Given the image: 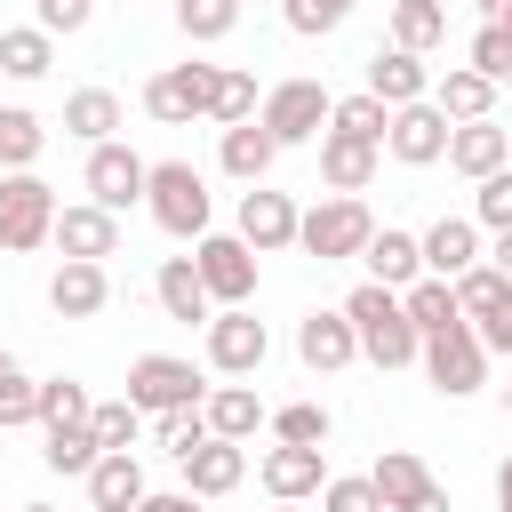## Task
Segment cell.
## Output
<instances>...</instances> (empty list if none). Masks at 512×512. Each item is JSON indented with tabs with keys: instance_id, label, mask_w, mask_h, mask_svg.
I'll use <instances>...</instances> for the list:
<instances>
[{
	"instance_id": "cell-1",
	"label": "cell",
	"mask_w": 512,
	"mask_h": 512,
	"mask_svg": "<svg viewBox=\"0 0 512 512\" xmlns=\"http://www.w3.org/2000/svg\"><path fill=\"white\" fill-rule=\"evenodd\" d=\"M344 320H352V336H360V352H368L376 368H408V360L424 352V336H416L408 312H400V288L360 280V288L344 296Z\"/></svg>"
},
{
	"instance_id": "cell-2",
	"label": "cell",
	"mask_w": 512,
	"mask_h": 512,
	"mask_svg": "<svg viewBox=\"0 0 512 512\" xmlns=\"http://www.w3.org/2000/svg\"><path fill=\"white\" fill-rule=\"evenodd\" d=\"M144 208H152V224H160L168 240H200V232H208V176H200L192 160H152Z\"/></svg>"
},
{
	"instance_id": "cell-3",
	"label": "cell",
	"mask_w": 512,
	"mask_h": 512,
	"mask_svg": "<svg viewBox=\"0 0 512 512\" xmlns=\"http://www.w3.org/2000/svg\"><path fill=\"white\" fill-rule=\"evenodd\" d=\"M368 232H376V216H368L360 200H344V192H328L320 208H304V216H296V248H304V256H320V264L360 256V248H368Z\"/></svg>"
},
{
	"instance_id": "cell-4",
	"label": "cell",
	"mask_w": 512,
	"mask_h": 512,
	"mask_svg": "<svg viewBox=\"0 0 512 512\" xmlns=\"http://www.w3.org/2000/svg\"><path fill=\"white\" fill-rule=\"evenodd\" d=\"M200 400H208V376H200L192 360H176V352H144V360H128V408L168 416V408H200Z\"/></svg>"
},
{
	"instance_id": "cell-5",
	"label": "cell",
	"mask_w": 512,
	"mask_h": 512,
	"mask_svg": "<svg viewBox=\"0 0 512 512\" xmlns=\"http://www.w3.org/2000/svg\"><path fill=\"white\" fill-rule=\"evenodd\" d=\"M192 272H200V288H208L216 312L256 296V248H248L240 232H200V240H192Z\"/></svg>"
},
{
	"instance_id": "cell-6",
	"label": "cell",
	"mask_w": 512,
	"mask_h": 512,
	"mask_svg": "<svg viewBox=\"0 0 512 512\" xmlns=\"http://www.w3.org/2000/svg\"><path fill=\"white\" fill-rule=\"evenodd\" d=\"M424 376H432V392L440 400H472L480 384H488V344L472 336V320L464 328H440V336H424Z\"/></svg>"
},
{
	"instance_id": "cell-7",
	"label": "cell",
	"mask_w": 512,
	"mask_h": 512,
	"mask_svg": "<svg viewBox=\"0 0 512 512\" xmlns=\"http://www.w3.org/2000/svg\"><path fill=\"white\" fill-rule=\"evenodd\" d=\"M48 224H56V192L32 168L0 176V248L8 256H32V248H48Z\"/></svg>"
},
{
	"instance_id": "cell-8",
	"label": "cell",
	"mask_w": 512,
	"mask_h": 512,
	"mask_svg": "<svg viewBox=\"0 0 512 512\" xmlns=\"http://www.w3.org/2000/svg\"><path fill=\"white\" fill-rule=\"evenodd\" d=\"M328 88L320 80H280V88H264V104H256V120H264V136L288 152V144H312L320 128H328Z\"/></svg>"
},
{
	"instance_id": "cell-9",
	"label": "cell",
	"mask_w": 512,
	"mask_h": 512,
	"mask_svg": "<svg viewBox=\"0 0 512 512\" xmlns=\"http://www.w3.org/2000/svg\"><path fill=\"white\" fill-rule=\"evenodd\" d=\"M208 88H216V64H168L144 80V112L160 128H192V120H208Z\"/></svg>"
},
{
	"instance_id": "cell-10",
	"label": "cell",
	"mask_w": 512,
	"mask_h": 512,
	"mask_svg": "<svg viewBox=\"0 0 512 512\" xmlns=\"http://www.w3.org/2000/svg\"><path fill=\"white\" fill-rule=\"evenodd\" d=\"M264 352H272V336H264V320H256L248 304H224V312L208 320V368H216V376H256Z\"/></svg>"
},
{
	"instance_id": "cell-11",
	"label": "cell",
	"mask_w": 512,
	"mask_h": 512,
	"mask_svg": "<svg viewBox=\"0 0 512 512\" xmlns=\"http://www.w3.org/2000/svg\"><path fill=\"white\" fill-rule=\"evenodd\" d=\"M48 240L64 248V264H104V256H120V216L96 200H72V208H56Z\"/></svg>"
},
{
	"instance_id": "cell-12",
	"label": "cell",
	"mask_w": 512,
	"mask_h": 512,
	"mask_svg": "<svg viewBox=\"0 0 512 512\" xmlns=\"http://www.w3.org/2000/svg\"><path fill=\"white\" fill-rule=\"evenodd\" d=\"M144 176H152V160H136L120 136H112V144H88V200H96V208H112V216L136 208V200H144Z\"/></svg>"
},
{
	"instance_id": "cell-13",
	"label": "cell",
	"mask_w": 512,
	"mask_h": 512,
	"mask_svg": "<svg viewBox=\"0 0 512 512\" xmlns=\"http://www.w3.org/2000/svg\"><path fill=\"white\" fill-rule=\"evenodd\" d=\"M384 152H392L400 168H432V160H448V120H440V104H432V96H424V104H400L392 128H384Z\"/></svg>"
},
{
	"instance_id": "cell-14",
	"label": "cell",
	"mask_w": 512,
	"mask_h": 512,
	"mask_svg": "<svg viewBox=\"0 0 512 512\" xmlns=\"http://www.w3.org/2000/svg\"><path fill=\"white\" fill-rule=\"evenodd\" d=\"M296 200L288 192H264V184H248L240 192V240L256 248V256H280V248H296Z\"/></svg>"
},
{
	"instance_id": "cell-15",
	"label": "cell",
	"mask_w": 512,
	"mask_h": 512,
	"mask_svg": "<svg viewBox=\"0 0 512 512\" xmlns=\"http://www.w3.org/2000/svg\"><path fill=\"white\" fill-rule=\"evenodd\" d=\"M296 360H304L312 376H336V368H352V360H360V336H352V320H344V312H304V320H296Z\"/></svg>"
},
{
	"instance_id": "cell-16",
	"label": "cell",
	"mask_w": 512,
	"mask_h": 512,
	"mask_svg": "<svg viewBox=\"0 0 512 512\" xmlns=\"http://www.w3.org/2000/svg\"><path fill=\"white\" fill-rule=\"evenodd\" d=\"M256 480H264L272 504H304V496H320V480H328V448H272V456L256 464Z\"/></svg>"
},
{
	"instance_id": "cell-17",
	"label": "cell",
	"mask_w": 512,
	"mask_h": 512,
	"mask_svg": "<svg viewBox=\"0 0 512 512\" xmlns=\"http://www.w3.org/2000/svg\"><path fill=\"white\" fill-rule=\"evenodd\" d=\"M368 96H376L384 112H400V104H424V96H432V72H424V56H408V48H376V56H368Z\"/></svg>"
},
{
	"instance_id": "cell-18",
	"label": "cell",
	"mask_w": 512,
	"mask_h": 512,
	"mask_svg": "<svg viewBox=\"0 0 512 512\" xmlns=\"http://www.w3.org/2000/svg\"><path fill=\"white\" fill-rule=\"evenodd\" d=\"M448 168L456 176H496V168H512V128H496V120H464V128H448Z\"/></svg>"
},
{
	"instance_id": "cell-19",
	"label": "cell",
	"mask_w": 512,
	"mask_h": 512,
	"mask_svg": "<svg viewBox=\"0 0 512 512\" xmlns=\"http://www.w3.org/2000/svg\"><path fill=\"white\" fill-rule=\"evenodd\" d=\"M376 152H384V144H360V136L320 128V184H328V192H344V200H360V192L376 184Z\"/></svg>"
},
{
	"instance_id": "cell-20",
	"label": "cell",
	"mask_w": 512,
	"mask_h": 512,
	"mask_svg": "<svg viewBox=\"0 0 512 512\" xmlns=\"http://www.w3.org/2000/svg\"><path fill=\"white\" fill-rule=\"evenodd\" d=\"M176 464H184V488H192L200 504H208V496H232V488L248 480V448H240V440H200V448L176 456Z\"/></svg>"
},
{
	"instance_id": "cell-21",
	"label": "cell",
	"mask_w": 512,
	"mask_h": 512,
	"mask_svg": "<svg viewBox=\"0 0 512 512\" xmlns=\"http://www.w3.org/2000/svg\"><path fill=\"white\" fill-rule=\"evenodd\" d=\"M360 264H368L376 288H408V280H424V248H416V232H400V224H376L368 248H360Z\"/></svg>"
},
{
	"instance_id": "cell-22",
	"label": "cell",
	"mask_w": 512,
	"mask_h": 512,
	"mask_svg": "<svg viewBox=\"0 0 512 512\" xmlns=\"http://www.w3.org/2000/svg\"><path fill=\"white\" fill-rule=\"evenodd\" d=\"M112 304V272L104 264H56V280H48V312L56 320H96Z\"/></svg>"
},
{
	"instance_id": "cell-23",
	"label": "cell",
	"mask_w": 512,
	"mask_h": 512,
	"mask_svg": "<svg viewBox=\"0 0 512 512\" xmlns=\"http://www.w3.org/2000/svg\"><path fill=\"white\" fill-rule=\"evenodd\" d=\"M416 248H424V272H432V280H456V272L480 264V224H472V216H440Z\"/></svg>"
},
{
	"instance_id": "cell-24",
	"label": "cell",
	"mask_w": 512,
	"mask_h": 512,
	"mask_svg": "<svg viewBox=\"0 0 512 512\" xmlns=\"http://www.w3.org/2000/svg\"><path fill=\"white\" fill-rule=\"evenodd\" d=\"M432 104H440L448 128H464V120H496V80H480L472 64H456V72L432 80Z\"/></svg>"
},
{
	"instance_id": "cell-25",
	"label": "cell",
	"mask_w": 512,
	"mask_h": 512,
	"mask_svg": "<svg viewBox=\"0 0 512 512\" xmlns=\"http://www.w3.org/2000/svg\"><path fill=\"white\" fill-rule=\"evenodd\" d=\"M152 296H160V312H168V320H184V328H192V320H200V328L216 320V304H208V288H200L192 256H168V264H160V280H152Z\"/></svg>"
},
{
	"instance_id": "cell-26",
	"label": "cell",
	"mask_w": 512,
	"mask_h": 512,
	"mask_svg": "<svg viewBox=\"0 0 512 512\" xmlns=\"http://www.w3.org/2000/svg\"><path fill=\"white\" fill-rule=\"evenodd\" d=\"M152 488H144V464L136 456H96L88 464V504L96 512H136Z\"/></svg>"
},
{
	"instance_id": "cell-27",
	"label": "cell",
	"mask_w": 512,
	"mask_h": 512,
	"mask_svg": "<svg viewBox=\"0 0 512 512\" xmlns=\"http://www.w3.org/2000/svg\"><path fill=\"white\" fill-rule=\"evenodd\" d=\"M216 160H224V176H240V184H264V176H272V160H280V144L264 136V120H240V128H224Z\"/></svg>"
},
{
	"instance_id": "cell-28",
	"label": "cell",
	"mask_w": 512,
	"mask_h": 512,
	"mask_svg": "<svg viewBox=\"0 0 512 512\" xmlns=\"http://www.w3.org/2000/svg\"><path fill=\"white\" fill-rule=\"evenodd\" d=\"M400 312H408V328H416V336H440V328H464V312H456V288H448V280H432V272L400 288Z\"/></svg>"
},
{
	"instance_id": "cell-29",
	"label": "cell",
	"mask_w": 512,
	"mask_h": 512,
	"mask_svg": "<svg viewBox=\"0 0 512 512\" xmlns=\"http://www.w3.org/2000/svg\"><path fill=\"white\" fill-rule=\"evenodd\" d=\"M200 416H208V440H248V432L264 424V400H256L248 384H216V392L200 400Z\"/></svg>"
},
{
	"instance_id": "cell-30",
	"label": "cell",
	"mask_w": 512,
	"mask_h": 512,
	"mask_svg": "<svg viewBox=\"0 0 512 512\" xmlns=\"http://www.w3.org/2000/svg\"><path fill=\"white\" fill-rule=\"evenodd\" d=\"M112 128H120V96H112V88H72V96H64V136L112 144Z\"/></svg>"
},
{
	"instance_id": "cell-31",
	"label": "cell",
	"mask_w": 512,
	"mask_h": 512,
	"mask_svg": "<svg viewBox=\"0 0 512 512\" xmlns=\"http://www.w3.org/2000/svg\"><path fill=\"white\" fill-rule=\"evenodd\" d=\"M368 488L384 496V512H400L408 496H424V488H432V472H424V456H416V448H384V456H376V472H368Z\"/></svg>"
},
{
	"instance_id": "cell-32",
	"label": "cell",
	"mask_w": 512,
	"mask_h": 512,
	"mask_svg": "<svg viewBox=\"0 0 512 512\" xmlns=\"http://www.w3.org/2000/svg\"><path fill=\"white\" fill-rule=\"evenodd\" d=\"M440 40H448V0H400V8H392V48L432 56Z\"/></svg>"
},
{
	"instance_id": "cell-33",
	"label": "cell",
	"mask_w": 512,
	"mask_h": 512,
	"mask_svg": "<svg viewBox=\"0 0 512 512\" xmlns=\"http://www.w3.org/2000/svg\"><path fill=\"white\" fill-rule=\"evenodd\" d=\"M448 288H456V312H464L472 328H480V320H496V312H504V296H512V280H504L496 264H472V272H456Z\"/></svg>"
},
{
	"instance_id": "cell-34",
	"label": "cell",
	"mask_w": 512,
	"mask_h": 512,
	"mask_svg": "<svg viewBox=\"0 0 512 512\" xmlns=\"http://www.w3.org/2000/svg\"><path fill=\"white\" fill-rule=\"evenodd\" d=\"M56 64V40L40 32V24H16V32H0V72L8 80H40Z\"/></svg>"
},
{
	"instance_id": "cell-35",
	"label": "cell",
	"mask_w": 512,
	"mask_h": 512,
	"mask_svg": "<svg viewBox=\"0 0 512 512\" xmlns=\"http://www.w3.org/2000/svg\"><path fill=\"white\" fill-rule=\"evenodd\" d=\"M328 432H336V416H328L320 400H288V408H272V440H280V448H328Z\"/></svg>"
},
{
	"instance_id": "cell-36",
	"label": "cell",
	"mask_w": 512,
	"mask_h": 512,
	"mask_svg": "<svg viewBox=\"0 0 512 512\" xmlns=\"http://www.w3.org/2000/svg\"><path fill=\"white\" fill-rule=\"evenodd\" d=\"M40 144H48L40 112H24V104H0V168H8V176H16V168H32V160H40Z\"/></svg>"
},
{
	"instance_id": "cell-37",
	"label": "cell",
	"mask_w": 512,
	"mask_h": 512,
	"mask_svg": "<svg viewBox=\"0 0 512 512\" xmlns=\"http://www.w3.org/2000/svg\"><path fill=\"white\" fill-rule=\"evenodd\" d=\"M256 104H264V96H256V72H224V64H216L208 120H216V128H240V120H256Z\"/></svg>"
},
{
	"instance_id": "cell-38",
	"label": "cell",
	"mask_w": 512,
	"mask_h": 512,
	"mask_svg": "<svg viewBox=\"0 0 512 512\" xmlns=\"http://www.w3.org/2000/svg\"><path fill=\"white\" fill-rule=\"evenodd\" d=\"M328 128H336V136H360V144H384L392 112H384V104L360 88V96H336V104H328Z\"/></svg>"
},
{
	"instance_id": "cell-39",
	"label": "cell",
	"mask_w": 512,
	"mask_h": 512,
	"mask_svg": "<svg viewBox=\"0 0 512 512\" xmlns=\"http://www.w3.org/2000/svg\"><path fill=\"white\" fill-rule=\"evenodd\" d=\"M88 408H96V400H88V384H80V376H48V384H40V416H32V424H40V432H56V424H88Z\"/></svg>"
},
{
	"instance_id": "cell-40",
	"label": "cell",
	"mask_w": 512,
	"mask_h": 512,
	"mask_svg": "<svg viewBox=\"0 0 512 512\" xmlns=\"http://www.w3.org/2000/svg\"><path fill=\"white\" fill-rule=\"evenodd\" d=\"M88 432H96L104 456H128V440L144 432V408H128V400H96V408H88Z\"/></svg>"
},
{
	"instance_id": "cell-41",
	"label": "cell",
	"mask_w": 512,
	"mask_h": 512,
	"mask_svg": "<svg viewBox=\"0 0 512 512\" xmlns=\"http://www.w3.org/2000/svg\"><path fill=\"white\" fill-rule=\"evenodd\" d=\"M32 416H40V384L24 376L16 352H0V432H8V424H32Z\"/></svg>"
},
{
	"instance_id": "cell-42",
	"label": "cell",
	"mask_w": 512,
	"mask_h": 512,
	"mask_svg": "<svg viewBox=\"0 0 512 512\" xmlns=\"http://www.w3.org/2000/svg\"><path fill=\"white\" fill-rule=\"evenodd\" d=\"M40 456H48V472H80V480H88V464H96L104 448H96V432H88V424H56Z\"/></svg>"
},
{
	"instance_id": "cell-43",
	"label": "cell",
	"mask_w": 512,
	"mask_h": 512,
	"mask_svg": "<svg viewBox=\"0 0 512 512\" xmlns=\"http://www.w3.org/2000/svg\"><path fill=\"white\" fill-rule=\"evenodd\" d=\"M240 24V0H176V32L184 40H224Z\"/></svg>"
},
{
	"instance_id": "cell-44",
	"label": "cell",
	"mask_w": 512,
	"mask_h": 512,
	"mask_svg": "<svg viewBox=\"0 0 512 512\" xmlns=\"http://www.w3.org/2000/svg\"><path fill=\"white\" fill-rule=\"evenodd\" d=\"M464 64H472L480 80H512V32H504V24H480L472 48H464Z\"/></svg>"
},
{
	"instance_id": "cell-45",
	"label": "cell",
	"mask_w": 512,
	"mask_h": 512,
	"mask_svg": "<svg viewBox=\"0 0 512 512\" xmlns=\"http://www.w3.org/2000/svg\"><path fill=\"white\" fill-rule=\"evenodd\" d=\"M152 440H160L168 456H192V448L208 440V416H200V408H168V416H152Z\"/></svg>"
},
{
	"instance_id": "cell-46",
	"label": "cell",
	"mask_w": 512,
	"mask_h": 512,
	"mask_svg": "<svg viewBox=\"0 0 512 512\" xmlns=\"http://www.w3.org/2000/svg\"><path fill=\"white\" fill-rule=\"evenodd\" d=\"M472 224H488V232H512V168L480 176V192H472Z\"/></svg>"
},
{
	"instance_id": "cell-47",
	"label": "cell",
	"mask_w": 512,
	"mask_h": 512,
	"mask_svg": "<svg viewBox=\"0 0 512 512\" xmlns=\"http://www.w3.org/2000/svg\"><path fill=\"white\" fill-rule=\"evenodd\" d=\"M280 16H288V32L320 40V32H336V24L352 16V0H280Z\"/></svg>"
},
{
	"instance_id": "cell-48",
	"label": "cell",
	"mask_w": 512,
	"mask_h": 512,
	"mask_svg": "<svg viewBox=\"0 0 512 512\" xmlns=\"http://www.w3.org/2000/svg\"><path fill=\"white\" fill-rule=\"evenodd\" d=\"M320 512H384V496L368 488V472H352V480H320Z\"/></svg>"
},
{
	"instance_id": "cell-49",
	"label": "cell",
	"mask_w": 512,
	"mask_h": 512,
	"mask_svg": "<svg viewBox=\"0 0 512 512\" xmlns=\"http://www.w3.org/2000/svg\"><path fill=\"white\" fill-rule=\"evenodd\" d=\"M88 16H96V0H32V24H40L48 40H56V32H80Z\"/></svg>"
},
{
	"instance_id": "cell-50",
	"label": "cell",
	"mask_w": 512,
	"mask_h": 512,
	"mask_svg": "<svg viewBox=\"0 0 512 512\" xmlns=\"http://www.w3.org/2000/svg\"><path fill=\"white\" fill-rule=\"evenodd\" d=\"M472 336H480L488 352H504V360H512V296H504V312H496V320H480Z\"/></svg>"
},
{
	"instance_id": "cell-51",
	"label": "cell",
	"mask_w": 512,
	"mask_h": 512,
	"mask_svg": "<svg viewBox=\"0 0 512 512\" xmlns=\"http://www.w3.org/2000/svg\"><path fill=\"white\" fill-rule=\"evenodd\" d=\"M136 512H200V496H192V488H152Z\"/></svg>"
},
{
	"instance_id": "cell-52",
	"label": "cell",
	"mask_w": 512,
	"mask_h": 512,
	"mask_svg": "<svg viewBox=\"0 0 512 512\" xmlns=\"http://www.w3.org/2000/svg\"><path fill=\"white\" fill-rule=\"evenodd\" d=\"M400 512H448V488H440V480H432V488H424V496H408V504H400Z\"/></svg>"
},
{
	"instance_id": "cell-53",
	"label": "cell",
	"mask_w": 512,
	"mask_h": 512,
	"mask_svg": "<svg viewBox=\"0 0 512 512\" xmlns=\"http://www.w3.org/2000/svg\"><path fill=\"white\" fill-rule=\"evenodd\" d=\"M480 264H496V272H504V280H512V232H496V248H488V256H480Z\"/></svg>"
},
{
	"instance_id": "cell-54",
	"label": "cell",
	"mask_w": 512,
	"mask_h": 512,
	"mask_svg": "<svg viewBox=\"0 0 512 512\" xmlns=\"http://www.w3.org/2000/svg\"><path fill=\"white\" fill-rule=\"evenodd\" d=\"M496 512H512V456L496 464Z\"/></svg>"
},
{
	"instance_id": "cell-55",
	"label": "cell",
	"mask_w": 512,
	"mask_h": 512,
	"mask_svg": "<svg viewBox=\"0 0 512 512\" xmlns=\"http://www.w3.org/2000/svg\"><path fill=\"white\" fill-rule=\"evenodd\" d=\"M472 8H480V16H488V24H496V16H504V8H512V0H472Z\"/></svg>"
},
{
	"instance_id": "cell-56",
	"label": "cell",
	"mask_w": 512,
	"mask_h": 512,
	"mask_svg": "<svg viewBox=\"0 0 512 512\" xmlns=\"http://www.w3.org/2000/svg\"><path fill=\"white\" fill-rule=\"evenodd\" d=\"M24 512H56V504H24Z\"/></svg>"
},
{
	"instance_id": "cell-57",
	"label": "cell",
	"mask_w": 512,
	"mask_h": 512,
	"mask_svg": "<svg viewBox=\"0 0 512 512\" xmlns=\"http://www.w3.org/2000/svg\"><path fill=\"white\" fill-rule=\"evenodd\" d=\"M496 24H504V32H512V8H504V16H496Z\"/></svg>"
},
{
	"instance_id": "cell-58",
	"label": "cell",
	"mask_w": 512,
	"mask_h": 512,
	"mask_svg": "<svg viewBox=\"0 0 512 512\" xmlns=\"http://www.w3.org/2000/svg\"><path fill=\"white\" fill-rule=\"evenodd\" d=\"M504 416H512V384H504Z\"/></svg>"
},
{
	"instance_id": "cell-59",
	"label": "cell",
	"mask_w": 512,
	"mask_h": 512,
	"mask_svg": "<svg viewBox=\"0 0 512 512\" xmlns=\"http://www.w3.org/2000/svg\"><path fill=\"white\" fill-rule=\"evenodd\" d=\"M272 512H296V504H272Z\"/></svg>"
},
{
	"instance_id": "cell-60",
	"label": "cell",
	"mask_w": 512,
	"mask_h": 512,
	"mask_svg": "<svg viewBox=\"0 0 512 512\" xmlns=\"http://www.w3.org/2000/svg\"><path fill=\"white\" fill-rule=\"evenodd\" d=\"M0 264H8V248H0Z\"/></svg>"
}]
</instances>
